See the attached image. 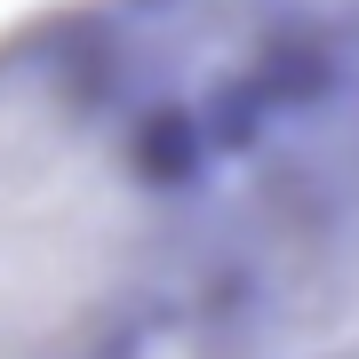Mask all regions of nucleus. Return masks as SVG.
Returning a JSON list of instances; mask_svg holds the SVG:
<instances>
[{"instance_id":"1","label":"nucleus","mask_w":359,"mask_h":359,"mask_svg":"<svg viewBox=\"0 0 359 359\" xmlns=\"http://www.w3.org/2000/svg\"><path fill=\"white\" fill-rule=\"evenodd\" d=\"M200 176L80 40L0 48V359H128L192 287Z\"/></svg>"},{"instance_id":"2","label":"nucleus","mask_w":359,"mask_h":359,"mask_svg":"<svg viewBox=\"0 0 359 359\" xmlns=\"http://www.w3.org/2000/svg\"><path fill=\"white\" fill-rule=\"evenodd\" d=\"M192 304H216L231 359H359V112L200 231Z\"/></svg>"}]
</instances>
